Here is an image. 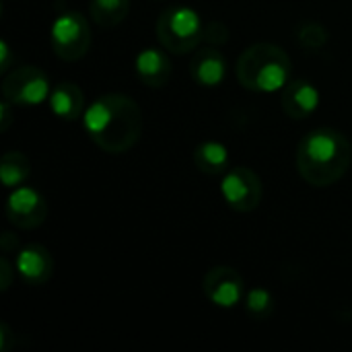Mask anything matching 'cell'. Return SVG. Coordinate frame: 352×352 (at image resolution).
Returning a JSON list of instances; mask_svg holds the SVG:
<instances>
[{
  "instance_id": "obj_7",
  "label": "cell",
  "mask_w": 352,
  "mask_h": 352,
  "mask_svg": "<svg viewBox=\"0 0 352 352\" xmlns=\"http://www.w3.org/2000/svg\"><path fill=\"white\" fill-rule=\"evenodd\" d=\"M221 194L229 208L237 212H252L262 202L264 184L254 169L233 167L227 169L221 179Z\"/></svg>"
},
{
  "instance_id": "obj_17",
  "label": "cell",
  "mask_w": 352,
  "mask_h": 352,
  "mask_svg": "<svg viewBox=\"0 0 352 352\" xmlns=\"http://www.w3.org/2000/svg\"><path fill=\"white\" fill-rule=\"evenodd\" d=\"M128 10H130V0H91L89 4L91 19L103 29H111L120 25L128 16Z\"/></svg>"
},
{
  "instance_id": "obj_18",
  "label": "cell",
  "mask_w": 352,
  "mask_h": 352,
  "mask_svg": "<svg viewBox=\"0 0 352 352\" xmlns=\"http://www.w3.org/2000/svg\"><path fill=\"white\" fill-rule=\"evenodd\" d=\"M243 305H245V311L254 318V320H268L270 314L274 311V297L268 289H262V287H254L245 293V299H243Z\"/></svg>"
},
{
  "instance_id": "obj_5",
  "label": "cell",
  "mask_w": 352,
  "mask_h": 352,
  "mask_svg": "<svg viewBox=\"0 0 352 352\" xmlns=\"http://www.w3.org/2000/svg\"><path fill=\"white\" fill-rule=\"evenodd\" d=\"M50 45L64 62H78L91 47V27L78 10L60 12L50 27Z\"/></svg>"
},
{
  "instance_id": "obj_21",
  "label": "cell",
  "mask_w": 352,
  "mask_h": 352,
  "mask_svg": "<svg viewBox=\"0 0 352 352\" xmlns=\"http://www.w3.org/2000/svg\"><path fill=\"white\" fill-rule=\"evenodd\" d=\"M10 60H12V56H10V45H8L6 39H2V41H0V70H2V74L8 72Z\"/></svg>"
},
{
  "instance_id": "obj_14",
  "label": "cell",
  "mask_w": 352,
  "mask_h": 352,
  "mask_svg": "<svg viewBox=\"0 0 352 352\" xmlns=\"http://www.w3.org/2000/svg\"><path fill=\"white\" fill-rule=\"evenodd\" d=\"M47 103H50L52 113L60 120H66V122L78 120L87 109L82 89L76 82H68V80L60 82L52 89Z\"/></svg>"
},
{
  "instance_id": "obj_16",
  "label": "cell",
  "mask_w": 352,
  "mask_h": 352,
  "mask_svg": "<svg viewBox=\"0 0 352 352\" xmlns=\"http://www.w3.org/2000/svg\"><path fill=\"white\" fill-rule=\"evenodd\" d=\"M31 175V163L29 159L19 153V151H8L2 155V161H0V182L4 188L12 190V188H19L23 186Z\"/></svg>"
},
{
  "instance_id": "obj_10",
  "label": "cell",
  "mask_w": 352,
  "mask_h": 352,
  "mask_svg": "<svg viewBox=\"0 0 352 352\" xmlns=\"http://www.w3.org/2000/svg\"><path fill=\"white\" fill-rule=\"evenodd\" d=\"M322 95L318 87L305 78H293L280 91V107L291 120H305L318 111Z\"/></svg>"
},
{
  "instance_id": "obj_1",
  "label": "cell",
  "mask_w": 352,
  "mask_h": 352,
  "mask_svg": "<svg viewBox=\"0 0 352 352\" xmlns=\"http://www.w3.org/2000/svg\"><path fill=\"white\" fill-rule=\"evenodd\" d=\"M82 126L95 146L109 155H122L140 140L142 111L132 97L107 93L87 105Z\"/></svg>"
},
{
  "instance_id": "obj_2",
  "label": "cell",
  "mask_w": 352,
  "mask_h": 352,
  "mask_svg": "<svg viewBox=\"0 0 352 352\" xmlns=\"http://www.w3.org/2000/svg\"><path fill=\"white\" fill-rule=\"evenodd\" d=\"M297 171L316 186L326 188L342 179L352 161V146L349 138L334 128H316L307 132L297 146Z\"/></svg>"
},
{
  "instance_id": "obj_11",
  "label": "cell",
  "mask_w": 352,
  "mask_h": 352,
  "mask_svg": "<svg viewBox=\"0 0 352 352\" xmlns=\"http://www.w3.org/2000/svg\"><path fill=\"white\" fill-rule=\"evenodd\" d=\"M14 270L27 285H43L54 274V258L50 250H45L39 243H29L16 252L14 258Z\"/></svg>"
},
{
  "instance_id": "obj_22",
  "label": "cell",
  "mask_w": 352,
  "mask_h": 352,
  "mask_svg": "<svg viewBox=\"0 0 352 352\" xmlns=\"http://www.w3.org/2000/svg\"><path fill=\"white\" fill-rule=\"evenodd\" d=\"M10 107H14L10 101H2L0 103V116H2V120H0V130L2 132H6L8 128H10V124H12V116H10Z\"/></svg>"
},
{
  "instance_id": "obj_4",
  "label": "cell",
  "mask_w": 352,
  "mask_h": 352,
  "mask_svg": "<svg viewBox=\"0 0 352 352\" xmlns=\"http://www.w3.org/2000/svg\"><path fill=\"white\" fill-rule=\"evenodd\" d=\"M159 43L171 54H190L202 43L204 23L192 6H167L157 19Z\"/></svg>"
},
{
  "instance_id": "obj_9",
  "label": "cell",
  "mask_w": 352,
  "mask_h": 352,
  "mask_svg": "<svg viewBox=\"0 0 352 352\" xmlns=\"http://www.w3.org/2000/svg\"><path fill=\"white\" fill-rule=\"evenodd\" d=\"M45 217H47V202L37 190L29 186L12 188V192L6 198V219L10 221L12 227L31 231L41 227Z\"/></svg>"
},
{
  "instance_id": "obj_23",
  "label": "cell",
  "mask_w": 352,
  "mask_h": 352,
  "mask_svg": "<svg viewBox=\"0 0 352 352\" xmlns=\"http://www.w3.org/2000/svg\"><path fill=\"white\" fill-rule=\"evenodd\" d=\"M0 289L2 291H8V287H10V278H12V270H10V264H8V260L6 258H2L0 260Z\"/></svg>"
},
{
  "instance_id": "obj_13",
  "label": "cell",
  "mask_w": 352,
  "mask_h": 352,
  "mask_svg": "<svg viewBox=\"0 0 352 352\" xmlns=\"http://www.w3.org/2000/svg\"><path fill=\"white\" fill-rule=\"evenodd\" d=\"M134 70L144 85L159 89L171 78V60L159 47H144L134 60Z\"/></svg>"
},
{
  "instance_id": "obj_6",
  "label": "cell",
  "mask_w": 352,
  "mask_h": 352,
  "mask_svg": "<svg viewBox=\"0 0 352 352\" xmlns=\"http://www.w3.org/2000/svg\"><path fill=\"white\" fill-rule=\"evenodd\" d=\"M50 78L37 66H19L2 78V97L14 107L41 105L50 99Z\"/></svg>"
},
{
  "instance_id": "obj_3",
  "label": "cell",
  "mask_w": 352,
  "mask_h": 352,
  "mask_svg": "<svg viewBox=\"0 0 352 352\" xmlns=\"http://www.w3.org/2000/svg\"><path fill=\"white\" fill-rule=\"evenodd\" d=\"M293 62L289 54L268 41H258L241 52L235 74L243 89L254 93H278L291 80Z\"/></svg>"
},
{
  "instance_id": "obj_20",
  "label": "cell",
  "mask_w": 352,
  "mask_h": 352,
  "mask_svg": "<svg viewBox=\"0 0 352 352\" xmlns=\"http://www.w3.org/2000/svg\"><path fill=\"white\" fill-rule=\"evenodd\" d=\"M229 37V29L225 23L221 21H212L208 25H204V33H202V41H206L208 45H223Z\"/></svg>"
},
{
  "instance_id": "obj_15",
  "label": "cell",
  "mask_w": 352,
  "mask_h": 352,
  "mask_svg": "<svg viewBox=\"0 0 352 352\" xmlns=\"http://www.w3.org/2000/svg\"><path fill=\"white\" fill-rule=\"evenodd\" d=\"M194 165L204 175H221L229 169V148L219 140H206L196 146Z\"/></svg>"
},
{
  "instance_id": "obj_8",
  "label": "cell",
  "mask_w": 352,
  "mask_h": 352,
  "mask_svg": "<svg viewBox=\"0 0 352 352\" xmlns=\"http://www.w3.org/2000/svg\"><path fill=\"white\" fill-rule=\"evenodd\" d=\"M202 291L206 299L221 307V309H233L245 299V283L241 274L231 266H214L206 272L202 280Z\"/></svg>"
},
{
  "instance_id": "obj_19",
  "label": "cell",
  "mask_w": 352,
  "mask_h": 352,
  "mask_svg": "<svg viewBox=\"0 0 352 352\" xmlns=\"http://www.w3.org/2000/svg\"><path fill=\"white\" fill-rule=\"evenodd\" d=\"M295 35L303 50H322L330 39V31L320 21H303Z\"/></svg>"
},
{
  "instance_id": "obj_12",
  "label": "cell",
  "mask_w": 352,
  "mask_h": 352,
  "mask_svg": "<svg viewBox=\"0 0 352 352\" xmlns=\"http://www.w3.org/2000/svg\"><path fill=\"white\" fill-rule=\"evenodd\" d=\"M190 76L200 87H219L227 76V60L217 45H206L194 50L190 60Z\"/></svg>"
}]
</instances>
